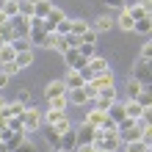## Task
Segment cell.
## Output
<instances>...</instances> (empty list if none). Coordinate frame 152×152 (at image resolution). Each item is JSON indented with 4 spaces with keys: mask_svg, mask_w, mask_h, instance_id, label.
Wrapping results in <instances>:
<instances>
[{
    "mask_svg": "<svg viewBox=\"0 0 152 152\" xmlns=\"http://www.w3.org/2000/svg\"><path fill=\"white\" fill-rule=\"evenodd\" d=\"M20 119H22L25 133H36L42 124H44V111L36 108V105H25V111L20 113Z\"/></svg>",
    "mask_w": 152,
    "mask_h": 152,
    "instance_id": "6da1fadb",
    "label": "cell"
},
{
    "mask_svg": "<svg viewBox=\"0 0 152 152\" xmlns=\"http://www.w3.org/2000/svg\"><path fill=\"white\" fill-rule=\"evenodd\" d=\"M91 144H94L97 152H116L122 147V141H119L116 133H100V130H97V138L91 141Z\"/></svg>",
    "mask_w": 152,
    "mask_h": 152,
    "instance_id": "7a4b0ae2",
    "label": "cell"
},
{
    "mask_svg": "<svg viewBox=\"0 0 152 152\" xmlns=\"http://www.w3.org/2000/svg\"><path fill=\"white\" fill-rule=\"evenodd\" d=\"M133 80H138L141 86H149V80H152V66H149V61L147 58H138V64L133 66Z\"/></svg>",
    "mask_w": 152,
    "mask_h": 152,
    "instance_id": "3957f363",
    "label": "cell"
},
{
    "mask_svg": "<svg viewBox=\"0 0 152 152\" xmlns=\"http://www.w3.org/2000/svg\"><path fill=\"white\" fill-rule=\"evenodd\" d=\"M8 25H11V31H14V39H28V33H31L28 17L17 14V17H11V20H8Z\"/></svg>",
    "mask_w": 152,
    "mask_h": 152,
    "instance_id": "277c9868",
    "label": "cell"
},
{
    "mask_svg": "<svg viewBox=\"0 0 152 152\" xmlns=\"http://www.w3.org/2000/svg\"><path fill=\"white\" fill-rule=\"evenodd\" d=\"M64 20H66V14L61 11L58 6H53V8H50V14L44 17V33H56V25H58V22H64Z\"/></svg>",
    "mask_w": 152,
    "mask_h": 152,
    "instance_id": "5b68a950",
    "label": "cell"
},
{
    "mask_svg": "<svg viewBox=\"0 0 152 152\" xmlns=\"http://www.w3.org/2000/svg\"><path fill=\"white\" fill-rule=\"evenodd\" d=\"M64 61H66V69H80L88 58L80 56V50H77V47H69V50L64 53Z\"/></svg>",
    "mask_w": 152,
    "mask_h": 152,
    "instance_id": "8992f818",
    "label": "cell"
},
{
    "mask_svg": "<svg viewBox=\"0 0 152 152\" xmlns=\"http://www.w3.org/2000/svg\"><path fill=\"white\" fill-rule=\"evenodd\" d=\"M75 133H77V144H91V141L97 138V127H91V124H80V127H75Z\"/></svg>",
    "mask_w": 152,
    "mask_h": 152,
    "instance_id": "52a82bcc",
    "label": "cell"
},
{
    "mask_svg": "<svg viewBox=\"0 0 152 152\" xmlns=\"http://www.w3.org/2000/svg\"><path fill=\"white\" fill-rule=\"evenodd\" d=\"M77 147V133L75 127H69L66 133H61V141H58V149H66V152H72Z\"/></svg>",
    "mask_w": 152,
    "mask_h": 152,
    "instance_id": "ba28073f",
    "label": "cell"
},
{
    "mask_svg": "<svg viewBox=\"0 0 152 152\" xmlns=\"http://www.w3.org/2000/svg\"><path fill=\"white\" fill-rule=\"evenodd\" d=\"M42 136H44V141H47V144H50V149H56L58 147V141H61V133L56 130V127H53V124H42Z\"/></svg>",
    "mask_w": 152,
    "mask_h": 152,
    "instance_id": "9c48e42d",
    "label": "cell"
},
{
    "mask_svg": "<svg viewBox=\"0 0 152 152\" xmlns=\"http://www.w3.org/2000/svg\"><path fill=\"white\" fill-rule=\"evenodd\" d=\"M116 136H119V141H122V144H127V141H138L141 136H144V130H141V127H138V122H136L133 127H127V130H119Z\"/></svg>",
    "mask_w": 152,
    "mask_h": 152,
    "instance_id": "30bf717a",
    "label": "cell"
},
{
    "mask_svg": "<svg viewBox=\"0 0 152 152\" xmlns=\"http://www.w3.org/2000/svg\"><path fill=\"white\" fill-rule=\"evenodd\" d=\"M64 94H66L64 80H53V83H47V88H44V97H47V100H53V97H64Z\"/></svg>",
    "mask_w": 152,
    "mask_h": 152,
    "instance_id": "8fae6325",
    "label": "cell"
},
{
    "mask_svg": "<svg viewBox=\"0 0 152 152\" xmlns=\"http://www.w3.org/2000/svg\"><path fill=\"white\" fill-rule=\"evenodd\" d=\"M66 102H72V105H86V102H88L86 88H69V91H66Z\"/></svg>",
    "mask_w": 152,
    "mask_h": 152,
    "instance_id": "7c38bea8",
    "label": "cell"
},
{
    "mask_svg": "<svg viewBox=\"0 0 152 152\" xmlns=\"http://www.w3.org/2000/svg\"><path fill=\"white\" fill-rule=\"evenodd\" d=\"M22 138H25V130H11V133L3 138V149H6V152H11V149L22 141Z\"/></svg>",
    "mask_w": 152,
    "mask_h": 152,
    "instance_id": "4fadbf2b",
    "label": "cell"
},
{
    "mask_svg": "<svg viewBox=\"0 0 152 152\" xmlns=\"http://www.w3.org/2000/svg\"><path fill=\"white\" fill-rule=\"evenodd\" d=\"M83 83H86V80L80 77V72H77V69H69V72H66V77H64L66 91H69V88H83Z\"/></svg>",
    "mask_w": 152,
    "mask_h": 152,
    "instance_id": "5bb4252c",
    "label": "cell"
},
{
    "mask_svg": "<svg viewBox=\"0 0 152 152\" xmlns=\"http://www.w3.org/2000/svg\"><path fill=\"white\" fill-rule=\"evenodd\" d=\"M111 28H113V20H111L108 14L97 17V20L91 22V31H94V33H105V31H111Z\"/></svg>",
    "mask_w": 152,
    "mask_h": 152,
    "instance_id": "9a60e30c",
    "label": "cell"
},
{
    "mask_svg": "<svg viewBox=\"0 0 152 152\" xmlns=\"http://www.w3.org/2000/svg\"><path fill=\"white\" fill-rule=\"evenodd\" d=\"M122 105H124V116H130V119H138V116L147 111V108H141V105H138L136 100H124Z\"/></svg>",
    "mask_w": 152,
    "mask_h": 152,
    "instance_id": "2e32d148",
    "label": "cell"
},
{
    "mask_svg": "<svg viewBox=\"0 0 152 152\" xmlns=\"http://www.w3.org/2000/svg\"><path fill=\"white\" fill-rule=\"evenodd\" d=\"M105 122V111H97V108H91L86 113V124H91V127H97L100 130V124Z\"/></svg>",
    "mask_w": 152,
    "mask_h": 152,
    "instance_id": "e0dca14e",
    "label": "cell"
},
{
    "mask_svg": "<svg viewBox=\"0 0 152 152\" xmlns=\"http://www.w3.org/2000/svg\"><path fill=\"white\" fill-rule=\"evenodd\" d=\"M28 42L33 44V47H44V42H47V33H44L42 28H31V33H28Z\"/></svg>",
    "mask_w": 152,
    "mask_h": 152,
    "instance_id": "ac0fdd59",
    "label": "cell"
},
{
    "mask_svg": "<svg viewBox=\"0 0 152 152\" xmlns=\"http://www.w3.org/2000/svg\"><path fill=\"white\" fill-rule=\"evenodd\" d=\"M88 66H91V72L94 75H100V72H108V61H105L102 56H94V58H88Z\"/></svg>",
    "mask_w": 152,
    "mask_h": 152,
    "instance_id": "d6986e66",
    "label": "cell"
},
{
    "mask_svg": "<svg viewBox=\"0 0 152 152\" xmlns=\"http://www.w3.org/2000/svg\"><path fill=\"white\" fill-rule=\"evenodd\" d=\"M88 28H91V22L86 20H69V33H75V36H83Z\"/></svg>",
    "mask_w": 152,
    "mask_h": 152,
    "instance_id": "ffe728a7",
    "label": "cell"
},
{
    "mask_svg": "<svg viewBox=\"0 0 152 152\" xmlns=\"http://www.w3.org/2000/svg\"><path fill=\"white\" fill-rule=\"evenodd\" d=\"M105 113H108V119H113L116 124H119V122L124 119V105H122V102H111V108L105 111Z\"/></svg>",
    "mask_w": 152,
    "mask_h": 152,
    "instance_id": "44dd1931",
    "label": "cell"
},
{
    "mask_svg": "<svg viewBox=\"0 0 152 152\" xmlns=\"http://www.w3.org/2000/svg\"><path fill=\"white\" fill-rule=\"evenodd\" d=\"M14 64L20 66V69H25V66H31V64H33V50H25V53H17V56H14Z\"/></svg>",
    "mask_w": 152,
    "mask_h": 152,
    "instance_id": "7402d4cb",
    "label": "cell"
},
{
    "mask_svg": "<svg viewBox=\"0 0 152 152\" xmlns=\"http://www.w3.org/2000/svg\"><path fill=\"white\" fill-rule=\"evenodd\" d=\"M133 22H136V20L127 14V8H119V20H116V25H119L122 31H133Z\"/></svg>",
    "mask_w": 152,
    "mask_h": 152,
    "instance_id": "603a6c76",
    "label": "cell"
},
{
    "mask_svg": "<svg viewBox=\"0 0 152 152\" xmlns=\"http://www.w3.org/2000/svg\"><path fill=\"white\" fill-rule=\"evenodd\" d=\"M133 100H136V102L141 105V108H152V94H149V86H144V88H141V91H138L136 97H133Z\"/></svg>",
    "mask_w": 152,
    "mask_h": 152,
    "instance_id": "cb8c5ba5",
    "label": "cell"
},
{
    "mask_svg": "<svg viewBox=\"0 0 152 152\" xmlns=\"http://www.w3.org/2000/svg\"><path fill=\"white\" fill-rule=\"evenodd\" d=\"M133 31L147 36V33L152 31V17H141V20H136V22H133Z\"/></svg>",
    "mask_w": 152,
    "mask_h": 152,
    "instance_id": "d4e9b609",
    "label": "cell"
},
{
    "mask_svg": "<svg viewBox=\"0 0 152 152\" xmlns=\"http://www.w3.org/2000/svg\"><path fill=\"white\" fill-rule=\"evenodd\" d=\"M22 111H25V105H22L20 100H14V102H6V105H3V113L8 116V119H11V116H20Z\"/></svg>",
    "mask_w": 152,
    "mask_h": 152,
    "instance_id": "484cf974",
    "label": "cell"
},
{
    "mask_svg": "<svg viewBox=\"0 0 152 152\" xmlns=\"http://www.w3.org/2000/svg\"><path fill=\"white\" fill-rule=\"evenodd\" d=\"M50 8H53L50 0H39V3H33V17H42L44 20V17L50 14Z\"/></svg>",
    "mask_w": 152,
    "mask_h": 152,
    "instance_id": "4316f807",
    "label": "cell"
},
{
    "mask_svg": "<svg viewBox=\"0 0 152 152\" xmlns=\"http://www.w3.org/2000/svg\"><path fill=\"white\" fill-rule=\"evenodd\" d=\"M124 8H127V14L133 17V20H141V17H149V8L138 6V3H130V6H124Z\"/></svg>",
    "mask_w": 152,
    "mask_h": 152,
    "instance_id": "83f0119b",
    "label": "cell"
},
{
    "mask_svg": "<svg viewBox=\"0 0 152 152\" xmlns=\"http://www.w3.org/2000/svg\"><path fill=\"white\" fill-rule=\"evenodd\" d=\"M3 14L11 20V17L20 14V0H3Z\"/></svg>",
    "mask_w": 152,
    "mask_h": 152,
    "instance_id": "f1b7e54d",
    "label": "cell"
},
{
    "mask_svg": "<svg viewBox=\"0 0 152 152\" xmlns=\"http://www.w3.org/2000/svg\"><path fill=\"white\" fill-rule=\"evenodd\" d=\"M64 116H69L66 111H44V124H58Z\"/></svg>",
    "mask_w": 152,
    "mask_h": 152,
    "instance_id": "f546056e",
    "label": "cell"
},
{
    "mask_svg": "<svg viewBox=\"0 0 152 152\" xmlns=\"http://www.w3.org/2000/svg\"><path fill=\"white\" fill-rule=\"evenodd\" d=\"M124 152H149V144L147 141H127V144H124Z\"/></svg>",
    "mask_w": 152,
    "mask_h": 152,
    "instance_id": "4dcf8cb0",
    "label": "cell"
},
{
    "mask_svg": "<svg viewBox=\"0 0 152 152\" xmlns=\"http://www.w3.org/2000/svg\"><path fill=\"white\" fill-rule=\"evenodd\" d=\"M66 105H69V102H66V94H64V97H53V100H47V108H50V111H66Z\"/></svg>",
    "mask_w": 152,
    "mask_h": 152,
    "instance_id": "1f68e13d",
    "label": "cell"
},
{
    "mask_svg": "<svg viewBox=\"0 0 152 152\" xmlns=\"http://www.w3.org/2000/svg\"><path fill=\"white\" fill-rule=\"evenodd\" d=\"M8 42H14V31L8 22H3L0 25V44H8Z\"/></svg>",
    "mask_w": 152,
    "mask_h": 152,
    "instance_id": "d6a6232c",
    "label": "cell"
},
{
    "mask_svg": "<svg viewBox=\"0 0 152 152\" xmlns=\"http://www.w3.org/2000/svg\"><path fill=\"white\" fill-rule=\"evenodd\" d=\"M14 47L11 44H0V64H6V61H14Z\"/></svg>",
    "mask_w": 152,
    "mask_h": 152,
    "instance_id": "836d02e7",
    "label": "cell"
},
{
    "mask_svg": "<svg viewBox=\"0 0 152 152\" xmlns=\"http://www.w3.org/2000/svg\"><path fill=\"white\" fill-rule=\"evenodd\" d=\"M14 47V53H25V50H33V44L28 42V39H14V42H8Z\"/></svg>",
    "mask_w": 152,
    "mask_h": 152,
    "instance_id": "e575fe53",
    "label": "cell"
},
{
    "mask_svg": "<svg viewBox=\"0 0 152 152\" xmlns=\"http://www.w3.org/2000/svg\"><path fill=\"white\" fill-rule=\"evenodd\" d=\"M11 152H36V144H33L31 138H22L20 144H17V147L11 149Z\"/></svg>",
    "mask_w": 152,
    "mask_h": 152,
    "instance_id": "d590c367",
    "label": "cell"
},
{
    "mask_svg": "<svg viewBox=\"0 0 152 152\" xmlns=\"http://www.w3.org/2000/svg\"><path fill=\"white\" fill-rule=\"evenodd\" d=\"M77 50H80V56H83V58H94V56H97V44H86V42H83Z\"/></svg>",
    "mask_w": 152,
    "mask_h": 152,
    "instance_id": "8d00e7d4",
    "label": "cell"
},
{
    "mask_svg": "<svg viewBox=\"0 0 152 152\" xmlns=\"http://www.w3.org/2000/svg\"><path fill=\"white\" fill-rule=\"evenodd\" d=\"M0 72H3L6 77H11V75H17V72H20V66H17L14 61H6V64H0Z\"/></svg>",
    "mask_w": 152,
    "mask_h": 152,
    "instance_id": "74e56055",
    "label": "cell"
},
{
    "mask_svg": "<svg viewBox=\"0 0 152 152\" xmlns=\"http://www.w3.org/2000/svg\"><path fill=\"white\" fill-rule=\"evenodd\" d=\"M141 88H144V86H141L138 80H133V77H130V80H127V100H133V97H136Z\"/></svg>",
    "mask_w": 152,
    "mask_h": 152,
    "instance_id": "f35d334b",
    "label": "cell"
},
{
    "mask_svg": "<svg viewBox=\"0 0 152 152\" xmlns=\"http://www.w3.org/2000/svg\"><path fill=\"white\" fill-rule=\"evenodd\" d=\"M20 14L22 17H33V3L31 0H20Z\"/></svg>",
    "mask_w": 152,
    "mask_h": 152,
    "instance_id": "ab89813d",
    "label": "cell"
},
{
    "mask_svg": "<svg viewBox=\"0 0 152 152\" xmlns=\"http://www.w3.org/2000/svg\"><path fill=\"white\" fill-rule=\"evenodd\" d=\"M97 36H100V33H94L91 28H88L83 36H80V42H86V44H97Z\"/></svg>",
    "mask_w": 152,
    "mask_h": 152,
    "instance_id": "60d3db41",
    "label": "cell"
},
{
    "mask_svg": "<svg viewBox=\"0 0 152 152\" xmlns=\"http://www.w3.org/2000/svg\"><path fill=\"white\" fill-rule=\"evenodd\" d=\"M53 127H56V130H58V133H66V130H69V127H72V122H69V116H64V119H61V122H58V124H53Z\"/></svg>",
    "mask_w": 152,
    "mask_h": 152,
    "instance_id": "b9f144b4",
    "label": "cell"
},
{
    "mask_svg": "<svg viewBox=\"0 0 152 152\" xmlns=\"http://www.w3.org/2000/svg\"><path fill=\"white\" fill-rule=\"evenodd\" d=\"M141 58H152V42H144V44H141Z\"/></svg>",
    "mask_w": 152,
    "mask_h": 152,
    "instance_id": "7bdbcfd3",
    "label": "cell"
},
{
    "mask_svg": "<svg viewBox=\"0 0 152 152\" xmlns=\"http://www.w3.org/2000/svg\"><path fill=\"white\" fill-rule=\"evenodd\" d=\"M17 100H20L22 105H31V91H28V88H22V91H20V97H17Z\"/></svg>",
    "mask_w": 152,
    "mask_h": 152,
    "instance_id": "ee69618b",
    "label": "cell"
},
{
    "mask_svg": "<svg viewBox=\"0 0 152 152\" xmlns=\"http://www.w3.org/2000/svg\"><path fill=\"white\" fill-rule=\"evenodd\" d=\"M28 22H31V28H42L44 31V20L42 17H28Z\"/></svg>",
    "mask_w": 152,
    "mask_h": 152,
    "instance_id": "f6af8a7d",
    "label": "cell"
},
{
    "mask_svg": "<svg viewBox=\"0 0 152 152\" xmlns=\"http://www.w3.org/2000/svg\"><path fill=\"white\" fill-rule=\"evenodd\" d=\"M72 152H97V149H94V144H77Z\"/></svg>",
    "mask_w": 152,
    "mask_h": 152,
    "instance_id": "bcb514c9",
    "label": "cell"
},
{
    "mask_svg": "<svg viewBox=\"0 0 152 152\" xmlns=\"http://www.w3.org/2000/svg\"><path fill=\"white\" fill-rule=\"evenodd\" d=\"M108 8H124V0H102Z\"/></svg>",
    "mask_w": 152,
    "mask_h": 152,
    "instance_id": "7dc6e473",
    "label": "cell"
},
{
    "mask_svg": "<svg viewBox=\"0 0 152 152\" xmlns=\"http://www.w3.org/2000/svg\"><path fill=\"white\" fill-rule=\"evenodd\" d=\"M6 83H8V77H6L3 72H0V91H3V88H6Z\"/></svg>",
    "mask_w": 152,
    "mask_h": 152,
    "instance_id": "c3c4849f",
    "label": "cell"
},
{
    "mask_svg": "<svg viewBox=\"0 0 152 152\" xmlns=\"http://www.w3.org/2000/svg\"><path fill=\"white\" fill-rule=\"evenodd\" d=\"M136 3H138V6H144V8H149V6H152V0H136Z\"/></svg>",
    "mask_w": 152,
    "mask_h": 152,
    "instance_id": "681fc988",
    "label": "cell"
},
{
    "mask_svg": "<svg viewBox=\"0 0 152 152\" xmlns=\"http://www.w3.org/2000/svg\"><path fill=\"white\" fill-rule=\"evenodd\" d=\"M3 22H8V17L3 14V8H0V25H3Z\"/></svg>",
    "mask_w": 152,
    "mask_h": 152,
    "instance_id": "f907efd6",
    "label": "cell"
},
{
    "mask_svg": "<svg viewBox=\"0 0 152 152\" xmlns=\"http://www.w3.org/2000/svg\"><path fill=\"white\" fill-rule=\"evenodd\" d=\"M3 105H6V100H3V97H0V108H3Z\"/></svg>",
    "mask_w": 152,
    "mask_h": 152,
    "instance_id": "816d5d0a",
    "label": "cell"
},
{
    "mask_svg": "<svg viewBox=\"0 0 152 152\" xmlns=\"http://www.w3.org/2000/svg\"><path fill=\"white\" fill-rule=\"evenodd\" d=\"M53 152H66V149H58V147H56V149H53Z\"/></svg>",
    "mask_w": 152,
    "mask_h": 152,
    "instance_id": "f5cc1de1",
    "label": "cell"
},
{
    "mask_svg": "<svg viewBox=\"0 0 152 152\" xmlns=\"http://www.w3.org/2000/svg\"><path fill=\"white\" fill-rule=\"evenodd\" d=\"M31 3H39V0H31Z\"/></svg>",
    "mask_w": 152,
    "mask_h": 152,
    "instance_id": "db71d44e",
    "label": "cell"
}]
</instances>
